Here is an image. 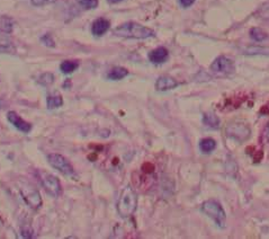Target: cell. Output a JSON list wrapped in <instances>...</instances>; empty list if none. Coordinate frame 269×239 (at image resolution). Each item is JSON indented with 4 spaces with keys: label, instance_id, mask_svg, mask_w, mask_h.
I'll return each instance as SVG.
<instances>
[{
    "label": "cell",
    "instance_id": "obj_18",
    "mask_svg": "<svg viewBox=\"0 0 269 239\" xmlns=\"http://www.w3.org/2000/svg\"><path fill=\"white\" fill-rule=\"evenodd\" d=\"M78 62L77 61H63L60 66L61 71L64 75H69V73H72L75 69L78 68Z\"/></svg>",
    "mask_w": 269,
    "mask_h": 239
},
{
    "label": "cell",
    "instance_id": "obj_16",
    "mask_svg": "<svg viewBox=\"0 0 269 239\" xmlns=\"http://www.w3.org/2000/svg\"><path fill=\"white\" fill-rule=\"evenodd\" d=\"M127 75H128V71L125 68L115 67L108 72L107 78L110 80H121L123 78H125Z\"/></svg>",
    "mask_w": 269,
    "mask_h": 239
},
{
    "label": "cell",
    "instance_id": "obj_5",
    "mask_svg": "<svg viewBox=\"0 0 269 239\" xmlns=\"http://www.w3.org/2000/svg\"><path fill=\"white\" fill-rule=\"evenodd\" d=\"M226 136L238 142H244L250 138L251 130L250 127L242 123V122H232L225 129Z\"/></svg>",
    "mask_w": 269,
    "mask_h": 239
},
{
    "label": "cell",
    "instance_id": "obj_1",
    "mask_svg": "<svg viewBox=\"0 0 269 239\" xmlns=\"http://www.w3.org/2000/svg\"><path fill=\"white\" fill-rule=\"evenodd\" d=\"M115 36L124 38V39H136V40H144L155 36L156 33L153 30L149 27H145L141 24H138L136 22H127L118 26L113 31Z\"/></svg>",
    "mask_w": 269,
    "mask_h": 239
},
{
    "label": "cell",
    "instance_id": "obj_10",
    "mask_svg": "<svg viewBox=\"0 0 269 239\" xmlns=\"http://www.w3.org/2000/svg\"><path fill=\"white\" fill-rule=\"evenodd\" d=\"M179 86L178 81L170 76H161L156 81V89L159 91H167L176 88Z\"/></svg>",
    "mask_w": 269,
    "mask_h": 239
},
{
    "label": "cell",
    "instance_id": "obj_17",
    "mask_svg": "<svg viewBox=\"0 0 269 239\" xmlns=\"http://www.w3.org/2000/svg\"><path fill=\"white\" fill-rule=\"evenodd\" d=\"M250 38L256 41V42H264V41L268 39V35L264 30H261V28L254 27L250 30Z\"/></svg>",
    "mask_w": 269,
    "mask_h": 239
},
{
    "label": "cell",
    "instance_id": "obj_26",
    "mask_svg": "<svg viewBox=\"0 0 269 239\" xmlns=\"http://www.w3.org/2000/svg\"><path fill=\"white\" fill-rule=\"evenodd\" d=\"M22 236L24 238H32L33 237V230L24 228L22 230Z\"/></svg>",
    "mask_w": 269,
    "mask_h": 239
},
{
    "label": "cell",
    "instance_id": "obj_13",
    "mask_svg": "<svg viewBox=\"0 0 269 239\" xmlns=\"http://www.w3.org/2000/svg\"><path fill=\"white\" fill-rule=\"evenodd\" d=\"M203 123L204 125H206L210 129H219L221 125V121L219 119L218 115H215L214 113H206L203 116Z\"/></svg>",
    "mask_w": 269,
    "mask_h": 239
},
{
    "label": "cell",
    "instance_id": "obj_15",
    "mask_svg": "<svg viewBox=\"0 0 269 239\" xmlns=\"http://www.w3.org/2000/svg\"><path fill=\"white\" fill-rule=\"evenodd\" d=\"M46 104H48V108L50 109H54L60 107L63 105V100L62 96L59 94V93H53L46 98Z\"/></svg>",
    "mask_w": 269,
    "mask_h": 239
},
{
    "label": "cell",
    "instance_id": "obj_12",
    "mask_svg": "<svg viewBox=\"0 0 269 239\" xmlns=\"http://www.w3.org/2000/svg\"><path fill=\"white\" fill-rule=\"evenodd\" d=\"M110 27V23L106 19H98L92 23L91 32L95 36H103Z\"/></svg>",
    "mask_w": 269,
    "mask_h": 239
},
{
    "label": "cell",
    "instance_id": "obj_8",
    "mask_svg": "<svg viewBox=\"0 0 269 239\" xmlns=\"http://www.w3.org/2000/svg\"><path fill=\"white\" fill-rule=\"evenodd\" d=\"M21 193L28 207L33 209H39L42 206V199H41L39 191L35 190L30 184H23L21 188Z\"/></svg>",
    "mask_w": 269,
    "mask_h": 239
},
{
    "label": "cell",
    "instance_id": "obj_23",
    "mask_svg": "<svg viewBox=\"0 0 269 239\" xmlns=\"http://www.w3.org/2000/svg\"><path fill=\"white\" fill-rule=\"evenodd\" d=\"M41 41H42V42H43L46 46H49V48H54V46H55L54 41H53V39H52V36H51L50 34L43 35L42 39H41Z\"/></svg>",
    "mask_w": 269,
    "mask_h": 239
},
{
    "label": "cell",
    "instance_id": "obj_4",
    "mask_svg": "<svg viewBox=\"0 0 269 239\" xmlns=\"http://www.w3.org/2000/svg\"><path fill=\"white\" fill-rule=\"evenodd\" d=\"M37 177L44 190L48 192V194L52 195L53 197H59L61 195L62 193L61 184L59 182V179H57L55 176L44 171H39Z\"/></svg>",
    "mask_w": 269,
    "mask_h": 239
},
{
    "label": "cell",
    "instance_id": "obj_22",
    "mask_svg": "<svg viewBox=\"0 0 269 239\" xmlns=\"http://www.w3.org/2000/svg\"><path fill=\"white\" fill-rule=\"evenodd\" d=\"M77 3L85 9H93L98 6V0H77Z\"/></svg>",
    "mask_w": 269,
    "mask_h": 239
},
{
    "label": "cell",
    "instance_id": "obj_7",
    "mask_svg": "<svg viewBox=\"0 0 269 239\" xmlns=\"http://www.w3.org/2000/svg\"><path fill=\"white\" fill-rule=\"evenodd\" d=\"M210 70L214 73L220 75H232L236 71V66L230 58L225 56H220L212 62L210 65Z\"/></svg>",
    "mask_w": 269,
    "mask_h": 239
},
{
    "label": "cell",
    "instance_id": "obj_25",
    "mask_svg": "<svg viewBox=\"0 0 269 239\" xmlns=\"http://www.w3.org/2000/svg\"><path fill=\"white\" fill-rule=\"evenodd\" d=\"M50 2L51 0H32V5L36 6V7H40V6H44Z\"/></svg>",
    "mask_w": 269,
    "mask_h": 239
},
{
    "label": "cell",
    "instance_id": "obj_19",
    "mask_svg": "<svg viewBox=\"0 0 269 239\" xmlns=\"http://www.w3.org/2000/svg\"><path fill=\"white\" fill-rule=\"evenodd\" d=\"M13 26H14L13 20L9 19V17H3V19L0 20V31L9 34L11 33V31H13Z\"/></svg>",
    "mask_w": 269,
    "mask_h": 239
},
{
    "label": "cell",
    "instance_id": "obj_11",
    "mask_svg": "<svg viewBox=\"0 0 269 239\" xmlns=\"http://www.w3.org/2000/svg\"><path fill=\"white\" fill-rule=\"evenodd\" d=\"M168 58H169V52L166 48H163V46L152 50L149 53V60L153 63V65H161V63H165L168 60Z\"/></svg>",
    "mask_w": 269,
    "mask_h": 239
},
{
    "label": "cell",
    "instance_id": "obj_14",
    "mask_svg": "<svg viewBox=\"0 0 269 239\" xmlns=\"http://www.w3.org/2000/svg\"><path fill=\"white\" fill-rule=\"evenodd\" d=\"M198 147H200V150L203 154H210L216 148V141L212 138L202 139L200 143H198Z\"/></svg>",
    "mask_w": 269,
    "mask_h": 239
},
{
    "label": "cell",
    "instance_id": "obj_20",
    "mask_svg": "<svg viewBox=\"0 0 269 239\" xmlns=\"http://www.w3.org/2000/svg\"><path fill=\"white\" fill-rule=\"evenodd\" d=\"M53 81H54V76L50 72H45L39 78V84H41L42 86H49L51 84H53Z\"/></svg>",
    "mask_w": 269,
    "mask_h": 239
},
{
    "label": "cell",
    "instance_id": "obj_2",
    "mask_svg": "<svg viewBox=\"0 0 269 239\" xmlns=\"http://www.w3.org/2000/svg\"><path fill=\"white\" fill-rule=\"evenodd\" d=\"M138 207V195L132 186H126L121 192L118 201V212L123 218H130L136 212Z\"/></svg>",
    "mask_w": 269,
    "mask_h": 239
},
{
    "label": "cell",
    "instance_id": "obj_9",
    "mask_svg": "<svg viewBox=\"0 0 269 239\" xmlns=\"http://www.w3.org/2000/svg\"><path fill=\"white\" fill-rule=\"evenodd\" d=\"M7 119L17 130H20L24 133H28L32 130V125L25 120H23L18 114L14 112V111H10V112L7 113Z\"/></svg>",
    "mask_w": 269,
    "mask_h": 239
},
{
    "label": "cell",
    "instance_id": "obj_6",
    "mask_svg": "<svg viewBox=\"0 0 269 239\" xmlns=\"http://www.w3.org/2000/svg\"><path fill=\"white\" fill-rule=\"evenodd\" d=\"M48 160L50 165L59 171L64 176H73L74 170L70 161L60 154H51L48 156Z\"/></svg>",
    "mask_w": 269,
    "mask_h": 239
},
{
    "label": "cell",
    "instance_id": "obj_24",
    "mask_svg": "<svg viewBox=\"0 0 269 239\" xmlns=\"http://www.w3.org/2000/svg\"><path fill=\"white\" fill-rule=\"evenodd\" d=\"M195 3V0H179V4L181 7L184 8H188L190 6Z\"/></svg>",
    "mask_w": 269,
    "mask_h": 239
},
{
    "label": "cell",
    "instance_id": "obj_3",
    "mask_svg": "<svg viewBox=\"0 0 269 239\" xmlns=\"http://www.w3.org/2000/svg\"><path fill=\"white\" fill-rule=\"evenodd\" d=\"M201 211L205 215H207L209 219H212L216 226L220 227V228H224L226 214L224 209L222 208L219 202L214 200L205 201L201 207Z\"/></svg>",
    "mask_w": 269,
    "mask_h": 239
},
{
    "label": "cell",
    "instance_id": "obj_27",
    "mask_svg": "<svg viewBox=\"0 0 269 239\" xmlns=\"http://www.w3.org/2000/svg\"><path fill=\"white\" fill-rule=\"evenodd\" d=\"M107 2H108L109 4H119V3L123 2V0H107Z\"/></svg>",
    "mask_w": 269,
    "mask_h": 239
},
{
    "label": "cell",
    "instance_id": "obj_21",
    "mask_svg": "<svg viewBox=\"0 0 269 239\" xmlns=\"http://www.w3.org/2000/svg\"><path fill=\"white\" fill-rule=\"evenodd\" d=\"M257 15H258L259 19L269 22V3L262 5L259 10L257 11Z\"/></svg>",
    "mask_w": 269,
    "mask_h": 239
}]
</instances>
